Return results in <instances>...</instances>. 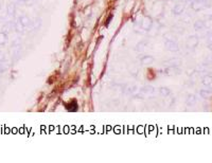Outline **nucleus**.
<instances>
[{"label": "nucleus", "mask_w": 212, "mask_h": 163, "mask_svg": "<svg viewBox=\"0 0 212 163\" xmlns=\"http://www.w3.org/2000/svg\"><path fill=\"white\" fill-rule=\"evenodd\" d=\"M65 107H66V109L68 111H76L78 110V103H76V100L70 101L69 103L65 104Z\"/></svg>", "instance_id": "1"}, {"label": "nucleus", "mask_w": 212, "mask_h": 163, "mask_svg": "<svg viewBox=\"0 0 212 163\" xmlns=\"http://www.w3.org/2000/svg\"><path fill=\"white\" fill-rule=\"evenodd\" d=\"M111 18H113V15H110V16H109V18L105 21V26H108V23H109V21L111 20Z\"/></svg>", "instance_id": "2"}]
</instances>
